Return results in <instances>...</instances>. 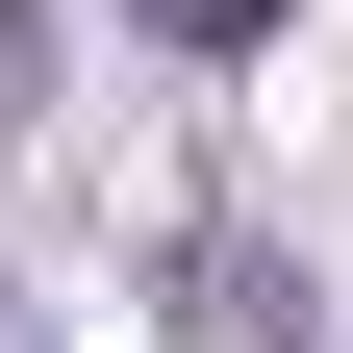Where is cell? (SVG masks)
Returning a JSON list of instances; mask_svg holds the SVG:
<instances>
[{
	"instance_id": "obj_1",
	"label": "cell",
	"mask_w": 353,
	"mask_h": 353,
	"mask_svg": "<svg viewBox=\"0 0 353 353\" xmlns=\"http://www.w3.org/2000/svg\"><path fill=\"white\" fill-rule=\"evenodd\" d=\"M152 51H278V0H126Z\"/></svg>"
}]
</instances>
